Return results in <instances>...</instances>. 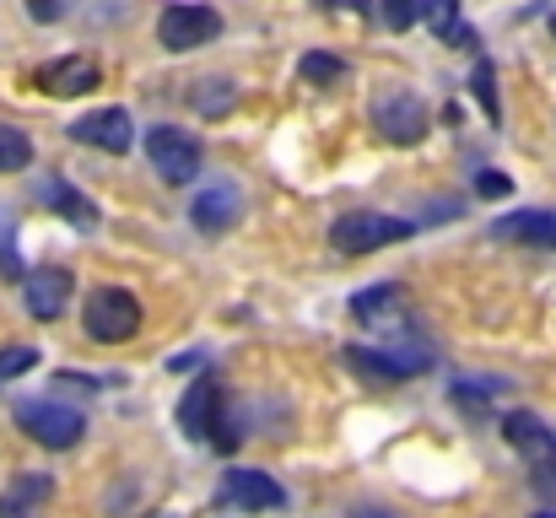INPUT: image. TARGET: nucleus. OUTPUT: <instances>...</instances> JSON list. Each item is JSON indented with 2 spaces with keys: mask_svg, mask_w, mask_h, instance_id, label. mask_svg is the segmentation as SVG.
Instances as JSON below:
<instances>
[{
  "mask_svg": "<svg viewBox=\"0 0 556 518\" xmlns=\"http://www.w3.org/2000/svg\"><path fill=\"white\" fill-rule=\"evenodd\" d=\"M346 367L363 372L368 383H405L421 367H432V351L416 341H389V345H346Z\"/></svg>",
  "mask_w": 556,
  "mask_h": 518,
  "instance_id": "obj_1",
  "label": "nucleus"
},
{
  "mask_svg": "<svg viewBox=\"0 0 556 518\" xmlns=\"http://www.w3.org/2000/svg\"><path fill=\"white\" fill-rule=\"evenodd\" d=\"M410 232H416V222H405V216L352 211V216H336V227H330V243H336V254L357 260V254H372V249H383V243H405Z\"/></svg>",
  "mask_w": 556,
  "mask_h": 518,
  "instance_id": "obj_2",
  "label": "nucleus"
},
{
  "mask_svg": "<svg viewBox=\"0 0 556 518\" xmlns=\"http://www.w3.org/2000/svg\"><path fill=\"white\" fill-rule=\"evenodd\" d=\"M81 325H87L92 341L119 345L141 330V303H136V292H125V287H98V292L87 298V308H81Z\"/></svg>",
  "mask_w": 556,
  "mask_h": 518,
  "instance_id": "obj_3",
  "label": "nucleus"
},
{
  "mask_svg": "<svg viewBox=\"0 0 556 518\" xmlns=\"http://www.w3.org/2000/svg\"><path fill=\"white\" fill-rule=\"evenodd\" d=\"M16 427L43 448H76L81 432H87L81 410H71L60 400H16Z\"/></svg>",
  "mask_w": 556,
  "mask_h": 518,
  "instance_id": "obj_4",
  "label": "nucleus"
},
{
  "mask_svg": "<svg viewBox=\"0 0 556 518\" xmlns=\"http://www.w3.org/2000/svg\"><path fill=\"white\" fill-rule=\"evenodd\" d=\"M372 130H378L383 141H394V147H416V141L427 136V109H421V98L405 92V87L378 92V98H372Z\"/></svg>",
  "mask_w": 556,
  "mask_h": 518,
  "instance_id": "obj_5",
  "label": "nucleus"
},
{
  "mask_svg": "<svg viewBox=\"0 0 556 518\" xmlns=\"http://www.w3.org/2000/svg\"><path fill=\"white\" fill-rule=\"evenodd\" d=\"M222 33V16L211 11V5H168L163 16H157V43L168 49V54H189V49H200V43H211Z\"/></svg>",
  "mask_w": 556,
  "mask_h": 518,
  "instance_id": "obj_6",
  "label": "nucleus"
},
{
  "mask_svg": "<svg viewBox=\"0 0 556 518\" xmlns=\"http://www.w3.org/2000/svg\"><path fill=\"white\" fill-rule=\"evenodd\" d=\"M147 157L168 184H189L200 173V141L179 125H157V130H147Z\"/></svg>",
  "mask_w": 556,
  "mask_h": 518,
  "instance_id": "obj_7",
  "label": "nucleus"
},
{
  "mask_svg": "<svg viewBox=\"0 0 556 518\" xmlns=\"http://www.w3.org/2000/svg\"><path fill=\"white\" fill-rule=\"evenodd\" d=\"M33 81H38V92H49V98H87V92H98L103 71H98L92 54H60V60L38 65Z\"/></svg>",
  "mask_w": 556,
  "mask_h": 518,
  "instance_id": "obj_8",
  "label": "nucleus"
},
{
  "mask_svg": "<svg viewBox=\"0 0 556 518\" xmlns=\"http://www.w3.org/2000/svg\"><path fill=\"white\" fill-rule=\"evenodd\" d=\"M71 141L98 147V152H109V157H125V152L136 147V125H130L125 109H92V114H81V119L71 125Z\"/></svg>",
  "mask_w": 556,
  "mask_h": 518,
  "instance_id": "obj_9",
  "label": "nucleus"
},
{
  "mask_svg": "<svg viewBox=\"0 0 556 518\" xmlns=\"http://www.w3.org/2000/svg\"><path fill=\"white\" fill-rule=\"evenodd\" d=\"M71 292H76V281H71L65 265H38L33 276H22V308H27L33 319H43V325L65 314Z\"/></svg>",
  "mask_w": 556,
  "mask_h": 518,
  "instance_id": "obj_10",
  "label": "nucleus"
},
{
  "mask_svg": "<svg viewBox=\"0 0 556 518\" xmlns=\"http://www.w3.org/2000/svg\"><path fill=\"white\" fill-rule=\"evenodd\" d=\"M222 410H227V394L216 389V383H189L185 400H179V432H185L189 443H211V432H216V421H222Z\"/></svg>",
  "mask_w": 556,
  "mask_h": 518,
  "instance_id": "obj_11",
  "label": "nucleus"
},
{
  "mask_svg": "<svg viewBox=\"0 0 556 518\" xmlns=\"http://www.w3.org/2000/svg\"><path fill=\"white\" fill-rule=\"evenodd\" d=\"M222 492H227V503H232V508H249V514H276V508H287L281 481H276V476H265V470H227Z\"/></svg>",
  "mask_w": 556,
  "mask_h": 518,
  "instance_id": "obj_12",
  "label": "nucleus"
},
{
  "mask_svg": "<svg viewBox=\"0 0 556 518\" xmlns=\"http://www.w3.org/2000/svg\"><path fill=\"white\" fill-rule=\"evenodd\" d=\"M38 200H43V205H49L54 216H65V222H71L76 232H98V222H103V216H98V205H92V200H87V194H81L76 184H65L60 173L38 178Z\"/></svg>",
  "mask_w": 556,
  "mask_h": 518,
  "instance_id": "obj_13",
  "label": "nucleus"
},
{
  "mask_svg": "<svg viewBox=\"0 0 556 518\" xmlns=\"http://www.w3.org/2000/svg\"><path fill=\"white\" fill-rule=\"evenodd\" d=\"M49 497H54V476L22 470V476H11V487L0 492V518H43Z\"/></svg>",
  "mask_w": 556,
  "mask_h": 518,
  "instance_id": "obj_14",
  "label": "nucleus"
},
{
  "mask_svg": "<svg viewBox=\"0 0 556 518\" xmlns=\"http://www.w3.org/2000/svg\"><path fill=\"white\" fill-rule=\"evenodd\" d=\"M503 438H508V443H514V448H519V454L535 465V470H541L546 459H556L552 427H546L535 410H508V416H503Z\"/></svg>",
  "mask_w": 556,
  "mask_h": 518,
  "instance_id": "obj_15",
  "label": "nucleus"
},
{
  "mask_svg": "<svg viewBox=\"0 0 556 518\" xmlns=\"http://www.w3.org/2000/svg\"><path fill=\"white\" fill-rule=\"evenodd\" d=\"M238 211H243V205H238V189H232V184H211V189L189 205V222H194L200 232H227V227L238 222Z\"/></svg>",
  "mask_w": 556,
  "mask_h": 518,
  "instance_id": "obj_16",
  "label": "nucleus"
},
{
  "mask_svg": "<svg viewBox=\"0 0 556 518\" xmlns=\"http://www.w3.org/2000/svg\"><path fill=\"white\" fill-rule=\"evenodd\" d=\"M508 243H530V249H556V211H514L492 227Z\"/></svg>",
  "mask_w": 556,
  "mask_h": 518,
  "instance_id": "obj_17",
  "label": "nucleus"
},
{
  "mask_svg": "<svg viewBox=\"0 0 556 518\" xmlns=\"http://www.w3.org/2000/svg\"><path fill=\"white\" fill-rule=\"evenodd\" d=\"M298 76L314 81V87H336V81H346V60L341 54H325V49H308L298 60Z\"/></svg>",
  "mask_w": 556,
  "mask_h": 518,
  "instance_id": "obj_18",
  "label": "nucleus"
},
{
  "mask_svg": "<svg viewBox=\"0 0 556 518\" xmlns=\"http://www.w3.org/2000/svg\"><path fill=\"white\" fill-rule=\"evenodd\" d=\"M405 292L394 287V281H383V287H363L357 298H352V314L363 319V325H372V319H383V314H394V303H400Z\"/></svg>",
  "mask_w": 556,
  "mask_h": 518,
  "instance_id": "obj_19",
  "label": "nucleus"
},
{
  "mask_svg": "<svg viewBox=\"0 0 556 518\" xmlns=\"http://www.w3.org/2000/svg\"><path fill=\"white\" fill-rule=\"evenodd\" d=\"M189 103H194V109H200L205 119H222V114H227V109L238 103V87H232V81H200Z\"/></svg>",
  "mask_w": 556,
  "mask_h": 518,
  "instance_id": "obj_20",
  "label": "nucleus"
},
{
  "mask_svg": "<svg viewBox=\"0 0 556 518\" xmlns=\"http://www.w3.org/2000/svg\"><path fill=\"white\" fill-rule=\"evenodd\" d=\"M33 163V141L16 125H0V173H22Z\"/></svg>",
  "mask_w": 556,
  "mask_h": 518,
  "instance_id": "obj_21",
  "label": "nucleus"
},
{
  "mask_svg": "<svg viewBox=\"0 0 556 518\" xmlns=\"http://www.w3.org/2000/svg\"><path fill=\"white\" fill-rule=\"evenodd\" d=\"M497 389H503V378H459V383H454V400L476 410V405H486Z\"/></svg>",
  "mask_w": 556,
  "mask_h": 518,
  "instance_id": "obj_22",
  "label": "nucleus"
},
{
  "mask_svg": "<svg viewBox=\"0 0 556 518\" xmlns=\"http://www.w3.org/2000/svg\"><path fill=\"white\" fill-rule=\"evenodd\" d=\"M378 16H383L394 33H405V27L421 22V0H378Z\"/></svg>",
  "mask_w": 556,
  "mask_h": 518,
  "instance_id": "obj_23",
  "label": "nucleus"
},
{
  "mask_svg": "<svg viewBox=\"0 0 556 518\" xmlns=\"http://www.w3.org/2000/svg\"><path fill=\"white\" fill-rule=\"evenodd\" d=\"M38 367V345H5L0 351V378H22Z\"/></svg>",
  "mask_w": 556,
  "mask_h": 518,
  "instance_id": "obj_24",
  "label": "nucleus"
},
{
  "mask_svg": "<svg viewBox=\"0 0 556 518\" xmlns=\"http://www.w3.org/2000/svg\"><path fill=\"white\" fill-rule=\"evenodd\" d=\"M470 87H476V103L486 109V119H497V114H503V109H497V76H492L486 60L476 65V81H470Z\"/></svg>",
  "mask_w": 556,
  "mask_h": 518,
  "instance_id": "obj_25",
  "label": "nucleus"
},
{
  "mask_svg": "<svg viewBox=\"0 0 556 518\" xmlns=\"http://www.w3.org/2000/svg\"><path fill=\"white\" fill-rule=\"evenodd\" d=\"M0 276L22 281V260H16V243H11V211H0Z\"/></svg>",
  "mask_w": 556,
  "mask_h": 518,
  "instance_id": "obj_26",
  "label": "nucleus"
},
{
  "mask_svg": "<svg viewBox=\"0 0 556 518\" xmlns=\"http://www.w3.org/2000/svg\"><path fill=\"white\" fill-rule=\"evenodd\" d=\"M421 16L432 22V33H438L443 43H448V38H454V27H459V22H454V0H427V5H421Z\"/></svg>",
  "mask_w": 556,
  "mask_h": 518,
  "instance_id": "obj_27",
  "label": "nucleus"
},
{
  "mask_svg": "<svg viewBox=\"0 0 556 518\" xmlns=\"http://www.w3.org/2000/svg\"><path fill=\"white\" fill-rule=\"evenodd\" d=\"M508 189H514V178L497 168H481V178H476V194H481V200H503Z\"/></svg>",
  "mask_w": 556,
  "mask_h": 518,
  "instance_id": "obj_28",
  "label": "nucleus"
},
{
  "mask_svg": "<svg viewBox=\"0 0 556 518\" xmlns=\"http://www.w3.org/2000/svg\"><path fill=\"white\" fill-rule=\"evenodd\" d=\"M27 16L33 22H60L65 16V0H27Z\"/></svg>",
  "mask_w": 556,
  "mask_h": 518,
  "instance_id": "obj_29",
  "label": "nucleus"
},
{
  "mask_svg": "<svg viewBox=\"0 0 556 518\" xmlns=\"http://www.w3.org/2000/svg\"><path fill=\"white\" fill-rule=\"evenodd\" d=\"M357 518H394V514H383V508H357Z\"/></svg>",
  "mask_w": 556,
  "mask_h": 518,
  "instance_id": "obj_30",
  "label": "nucleus"
},
{
  "mask_svg": "<svg viewBox=\"0 0 556 518\" xmlns=\"http://www.w3.org/2000/svg\"><path fill=\"white\" fill-rule=\"evenodd\" d=\"M535 518H556V508H541V514H535Z\"/></svg>",
  "mask_w": 556,
  "mask_h": 518,
  "instance_id": "obj_31",
  "label": "nucleus"
},
{
  "mask_svg": "<svg viewBox=\"0 0 556 518\" xmlns=\"http://www.w3.org/2000/svg\"><path fill=\"white\" fill-rule=\"evenodd\" d=\"M552 33H556V11H552Z\"/></svg>",
  "mask_w": 556,
  "mask_h": 518,
  "instance_id": "obj_32",
  "label": "nucleus"
}]
</instances>
